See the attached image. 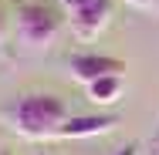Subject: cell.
Here are the masks:
<instances>
[{"mask_svg":"<svg viewBox=\"0 0 159 155\" xmlns=\"http://www.w3.org/2000/svg\"><path fill=\"white\" fill-rule=\"evenodd\" d=\"M41 155H44V152H41Z\"/></svg>","mask_w":159,"mask_h":155,"instance_id":"13","label":"cell"},{"mask_svg":"<svg viewBox=\"0 0 159 155\" xmlns=\"http://www.w3.org/2000/svg\"><path fill=\"white\" fill-rule=\"evenodd\" d=\"M0 41H3V14H0Z\"/></svg>","mask_w":159,"mask_h":155,"instance_id":"10","label":"cell"},{"mask_svg":"<svg viewBox=\"0 0 159 155\" xmlns=\"http://www.w3.org/2000/svg\"><path fill=\"white\" fill-rule=\"evenodd\" d=\"M0 155H10V152H0Z\"/></svg>","mask_w":159,"mask_h":155,"instance_id":"11","label":"cell"},{"mask_svg":"<svg viewBox=\"0 0 159 155\" xmlns=\"http://www.w3.org/2000/svg\"><path fill=\"white\" fill-rule=\"evenodd\" d=\"M68 74L78 84H92L108 74H125V61L112 58V54H75V58H68Z\"/></svg>","mask_w":159,"mask_h":155,"instance_id":"4","label":"cell"},{"mask_svg":"<svg viewBox=\"0 0 159 155\" xmlns=\"http://www.w3.org/2000/svg\"><path fill=\"white\" fill-rule=\"evenodd\" d=\"M24 3H27V0H24Z\"/></svg>","mask_w":159,"mask_h":155,"instance_id":"12","label":"cell"},{"mask_svg":"<svg viewBox=\"0 0 159 155\" xmlns=\"http://www.w3.org/2000/svg\"><path fill=\"white\" fill-rule=\"evenodd\" d=\"M119 125L115 115H75L58 128V138H92V135H105Z\"/></svg>","mask_w":159,"mask_h":155,"instance_id":"5","label":"cell"},{"mask_svg":"<svg viewBox=\"0 0 159 155\" xmlns=\"http://www.w3.org/2000/svg\"><path fill=\"white\" fill-rule=\"evenodd\" d=\"M61 31V14L44 3V0H27L20 10H17V37L20 44L27 47H44L51 44Z\"/></svg>","mask_w":159,"mask_h":155,"instance_id":"2","label":"cell"},{"mask_svg":"<svg viewBox=\"0 0 159 155\" xmlns=\"http://www.w3.org/2000/svg\"><path fill=\"white\" fill-rule=\"evenodd\" d=\"M85 91H88V98H92L95 105H115L119 94H122V74L98 78V81H92V84H85Z\"/></svg>","mask_w":159,"mask_h":155,"instance_id":"6","label":"cell"},{"mask_svg":"<svg viewBox=\"0 0 159 155\" xmlns=\"http://www.w3.org/2000/svg\"><path fill=\"white\" fill-rule=\"evenodd\" d=\"M149 155H159V128L152 131V138H149Z\"/></svg>","mask_w":159,"mask_h":155,"instance_id":"8","label":"cell"},{"mask_svg":"<svg viewBox=\"0 0 159 155\" xmlns=\"http://www.w3.org/2000/svg\"><path fill=\"white\" fill-rule=\"evenodd\" d=\"M78 41H95L112 17V0H61Z\"/></svg>","mask_w":159,"mask_h":155,"instance_id":"3","label":"cell"},{"mask_svg":"<svg viewBox=\"0 0 159 155\" xmlns=\"http://www.w3.org/2000/svg\"><path fill=\"white\" fill-rule=\"evenodd\" d=\"M125 3H129V7H139V10H152L159 0H125Z\"/></svg>","mask_w":159,"mask_h":155,"instance_id":"7","label":"cell"},{"mask_svg":"<svg viewBox=\"0 0 159 155\" xmlns=\"http://www.w3.org/2000/svg\"><path fill=\"white\" fill-rule=\"evenodd\" d=\"M115 155H139V145H135V142H132V145H122Z\"/></svg>","mask_w":159,"mask_h":155,"instance_id":"9","label":"cell"},{"mask_svg":"<svg viewBox=\"0 0 159 155\" xmlns=\"http://www.w3.org/2000/svg\"><path fill=\"white\" fill-rule=\"evenodd\" d=\"M68 122V105L64 98L51 91H34L24 94L10 115V125L20 138L27 142H44V138H58V128Z\"/></svg>","mask_w":159,"mask_h":155,"instance_id":"1","label":"cell"}]
</instances>
